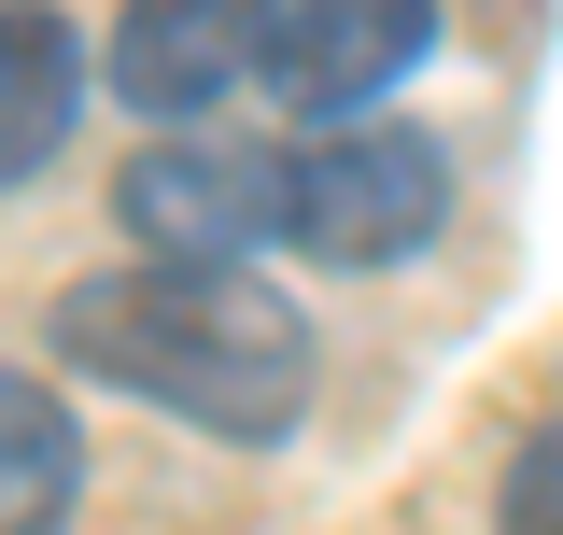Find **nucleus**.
Instances as JSON below:
<instances>
[{
    "label": "nucleus",
    "instance_id": "obj_1",
    "mask_svg": "<svg viewBox=\"0 0 563 535\" xmlns=\"http://www.w3.org/2000/svg\"><path fill=\"white\" fill-rule=\"evenodd\" d=\"M57 352L211 437H282L310 408V310L268 268H99L57 296Z\"/></svg>",
    "mask_w": 563,
    "mask_h": 535
},
{
    "label": "nucleus",
    "instance_id": "obj_2",
    "mask_svg": "<svg viewBox=\"0 0 563 535\" xmlns=\"http://www.w3.org/2000/svg\"><path fill=\"white\" fill-rule=\"evenodd\" d=\"M451 226V155L422 128H324L282 170V240L324 268H395Z\"/></svg>",
    "mask_w": 563,
    "mask_h": 535
},
{
    "label": "nucleus",
    "instance_id": "obj_3",
    "mask_svg": "<svg viewBox=\"0 0 563 535\" xmlns=\"http://www.w3.org/2000/svg\"><path fill=\"white\" fill-rule=\"evenodd\" d=\"M282 141H155V155H128V184H113V211H128V240L155 268H254V240H282Z\"/></svg>",
    "mask_w": 563,
    "mask_h": 535
},
{
    "label": "nucleus",
    "instance_id": "obj_4",
    "mask_svg": "<svg viewBox=\"0 0 563 535\" xmlns=\"http://www.w3.org/2000/svg\"><path fill=\"white\" fill-rule=\"evenodd\" d=\"M437 43L422 0H254V99L282 113H366Z\"/></svg>",
    "mask_w": 563,
    "mask_h": 535
},
{
    "label": "nucleus",
    "instance_id": "obj_5",
    "mask_svg": "<svg viewBox=\"0 0 563 535\" xmlns=\"http://www.w3.org/2000/svg\"><path fill=\"white\" fill-rule=\"evenodd\" d=\"M113 99L169 141L225 99H254V0H141L113 29Z\"/></svg>",
    "mask_w": 563,
    "mask_h": 535
},
{
    "label": "nucleus",
    "instance_id": "obj_6",
    "mask_svg": "<svg viewBox=\"0 0 563 535\" xmlns=\"http://www.w3.org/2000/svg\"><path fill=\"white\" fill-rule=\"evenodd\" d=\"M70 99H85V43H70L57 14H0V198L29 170H57Z\"/></svg>",
    "mask_w": 563,
    "mask_h": 535
},
{
    "label": "nucleus",
    "instance_id": "obj_7",
    "mask_svg": "<svg viewBox=\"0 0 563 535\" xmlns=\"http://www.w3.org/2000/svg\"><path fill=\"white\" fill-rule=\"evenodd\" d=\"M85 493V437H70L57 381H14L0 367V535H57Z\"/></svg>",
    "mask_w": 563,
    "mask_h": 535
},
{
    "label": "nucleus",
    "instance_id": "obj_8",
    "mask_svg": "<svg viewBox=\"0 0 563 535\" xmlns=\"http://www.w3.org/2000/svg\"><path fill=\"white\" fill-rule=\"evenodd\" d=\"M493 535H563V423L507 451V493H493Z\"/></svg>",
    "mask_w": 563,
    "mask_h": 535
}]
</instances>
